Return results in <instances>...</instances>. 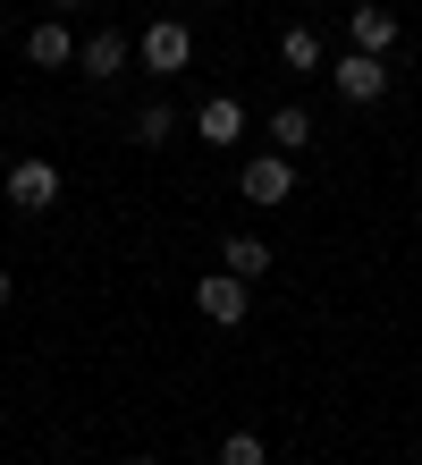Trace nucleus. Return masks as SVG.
Returning a JSON list of instances; mask_svg holds the SVG:
<instances>
[{
	"label": "nucleus",
	"mask_w": 422,
	"mask_h": 465,
	"mask_svg": "<svg viewBox=\"0 0 422 465\" xmlns=\"http://www.w3.org/2000/svg\"><path fill=\"white\" fill-rule=\"evenodd\" d=\"M127 465H161V457H127Z\"/></svg>",
	"instance_id": "obj_17"
},
{
	"label": "nucleus",
	"mask_w": 422,
	"mask_h": 465,
	"mask_svg": "<svg viewBox=\"0 0 422 465\" xmlns=\"http://www.w3.org/2000/svg\"><path fill=\"white\" fill-rule=\"evenodd\" d=\"M135 60H144L152 76H178V68L194 60V35H186V25H178V17H152V25H144V35H135Z\"/></svg>",
	"instance_id": "obj_3"
},
{
	"label": "nucleus",
	"mask_w": 422,
	"mask_h": 465,
	"mask_svg": "<svg viewBox=\"0 0 422 465\" xmlns=\"http://www.w3.org/2000/svg\"><path fill=\"white\" fill-rule=\"evenodd\" d=\"M220 271H237L245 288L270 280V245H262V237H229V245H220Z\"/></svg>",
	"instance_id": "obj_11"
},
{
	"label": "nucleus",
	"mask_w": 422,
	"mask_h": 465,
	"mask_svg": "<svg viewBox=\"0 0 422 465\" xmlns=\"http://www.w3.org/2000/svg\"><path fill=\"white\" fill-rule=\"evenodd\" d=\"M127 51H135V43L119 35V25H102V35H84V51H76V68L93 76V85H110V76L127 68Z\"/></svg>",
	"instance_id": "obj_8"
},
{
	"label": "nucleus",
	"mask_w": 422,
	"mask_h": 465,
	"mask_svg": "<svg viewBox=\"0 0 422 465\" xmlns=\"http://www.w3.org/2000/svg\"><path fill=\"white\" fill-rule=\"evenodd\" d=\"M17 305V280H9V271H0V313H9Z\"/></svg>",
	"instance_id": "obj_15"
},
{
	"label": "nucleus",
	"mask_w": 422,
	"mask_h": 465,
	"mask_svg": "<svg viewBox=\"0 0 422 465\" xmlns=\"http://www.w3.org/2000/svg\"><path fill=\"white\" fill-rule=\"evenodd\" d=\"M169 135H178V111H169V102H144V111H135V144H169Z\"/></svg>",
	"instance_id": "obj_13"
},
{
	"label": "nucleus",
	"mask_w": 422,
	"mask_h": 465,
	"mask_svg": "<svg viewBox=\"0 0 422 465\" xmlns=\"http://www.w3.org/2000/svg\"><path fill=\"white\" fill-rule=\"evenodd\" d=\"M51 9H60V17H68V9H84V0H51Z\"/></svg>",
	"instance_id": "obj_16"
},
{
	"label": "nucleus",
	"mask_w": 422,
	"mask_h": 465,
	"mask_svg": "<svg viewBox=\"0 0 422 465\" xmlns=\"http://www.w3.org/2000/svg\"><path fill=\"white\" fill-rule=\"evenodd\" d=\"M9 203L17 212H51V203H60V170H51L43 153H17L9 161Z\"/></svg>",
	"instance_id": "obj_5"
},
{
	"label": "nucleus",
	"mask_w": 422,
	"mask_h": 465,
	"mask_svg": "<svg viewBox=\"0 0 422 465\" xmlns=\"http://www.w3.org/2000/svg\"><path fill=\"white\" fill-rule=\"evenodd\" d=\"M194 305H203V322L237 331V322H245V305H253V288L237 280V271H203V280H194Z\"/></svg>",
	"instance_id": "obj_4"
},
{
	"label": "nucleus",
	"mask_w": 422,
	"mask_h": 465,
	"mask_svg": "<svg viewBox=\"0 0 422 465\" xmlns=\"http://www.w3.org/2000/svg\"><path fill=\"white\" fill-rule=\"evenodd\" d=\"M347 25H355V51H372V60L397 51V9H388V0H355Z\"/></svg>",
	"instance_id": "obj_6"
},
{
	"label": "nucleus",
	"mask_w": 422,
	"mask_h": 465,
	"mask_svg": "<svg viewBox=\"0 0 422 465\" xmlns=\"http://www.w3.org/2000/svg\"><path fill=\"white\" fill-rule=\"evenodd\" d=\"M25 60H34V68H68V60H76V35H68V17H43L34 35H25Z\"/></svg>",
	"instance_id": "obj_9"
},
{
	"label": "nucleus",
	"mask_w": 422,
	"mask_h": 465,
	"mask_svg": "<svg viewBox=\"0 0 422 465\" xmlns=\"http://www.w3.org/2000/svg\"><path fill=\"white\" fill-rule=\"evenodd\" d=\"M237 195H245V203H262V212L296 203V153H253L245 170H237Z\"/></svg>",
	"instance_id": "obj_2"
},
{
	"label": "nucleus",
	"mask_w": 422,
	"mask_h": 465,
	"mask_svg": "<svg viewBox=\"0 0 422 465\" xmlns=\"http://www.w3.org/2000/svg\"><path fill=\"white\" fill-rule=\"evenodd\" d=\"M279 60H288V76H313L321 68V35L313 25H288V35H279Z\"/></svg>",
	"instance_id": "obj_12"
},
{
	"label": "nucleus",
	"mask_w": 422,
	"mask_h": 465,
	"mask_svg": "<svg viewBox=\"0 0 422 465\" xmlns=\"http://www.w3.org/2000/svg\"><path fill=\"white\" fill-rule=\"evenodd\" d=\"M220 465H270V440L262 431H229V440H220Z\"/></svg>",
	"instance_id": "obj_14"
},
{
	"label": "nucleus",
	"mask_w": 422,
	"mask_h": 465,
	"mask_svg": "<svg viewBox=\"0 0 422 465\" xmlns=\"http://www.w3.org/2000/svg\"><path fill=\"white\" fill-rule=\"evenodd\" d=\"M194 135H203L211 153H229V144H245V102H237V94H211L203 111H194Z\"/></svg>",
	"instance_id": "obj_7"
},
{
	"label": "nucleus",
	"mask_w": 422,
	"mask_h": 465,
	"mask_svg": "<svg viewBox=\"0 0 422 465\" xmlns=\"http://www.w3.org/2000/svg\"><path fill=\"white\" fill-rule=\"evenodd\" d=\"M329 94L347 102V111H372V102H388V60H372V51L329 60Z\"/></svg>",
	"instance_id": "obj_1"
},
{
	"label": "nucleus",
	"mask_w": 422,
	"mask_h": 465,
	"mask_svg": "<svg viewBox=\"0 0 422 465\" xmlns=\"http://www.w3.org/2000/svg\"><path fill=\"white\" fill-rule=\"evenodd\" d=\"M262 135H270V153H304L313 144V111H304V102H279Z\"/></svg>",
	"instance_id": "obj_10"
}]
</instances>
